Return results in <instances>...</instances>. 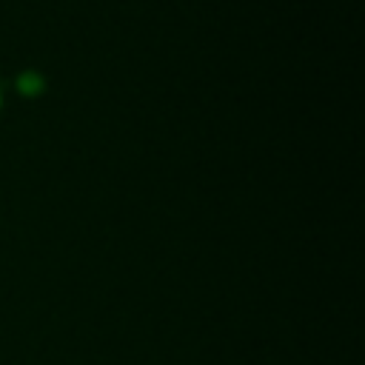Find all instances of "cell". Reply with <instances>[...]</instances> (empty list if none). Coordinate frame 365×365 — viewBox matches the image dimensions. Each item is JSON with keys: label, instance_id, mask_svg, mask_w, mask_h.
<instances>
[{"label": "cell", "instance_id": "cell-1", "mask_svg": "<svg viewBox=\"0 0 365 365\" xmlns=\"http://www.w3.org/2000/svg\"><path fill=\"white\" fill-rule=\"evenodd\" d=\"M43 88H46V80H43L37 71H23V74L17 77V91L26 94V97H34V94H40Z\"/></svg>", "mask_w": 365, "mask_h": 365}]
</instances>
